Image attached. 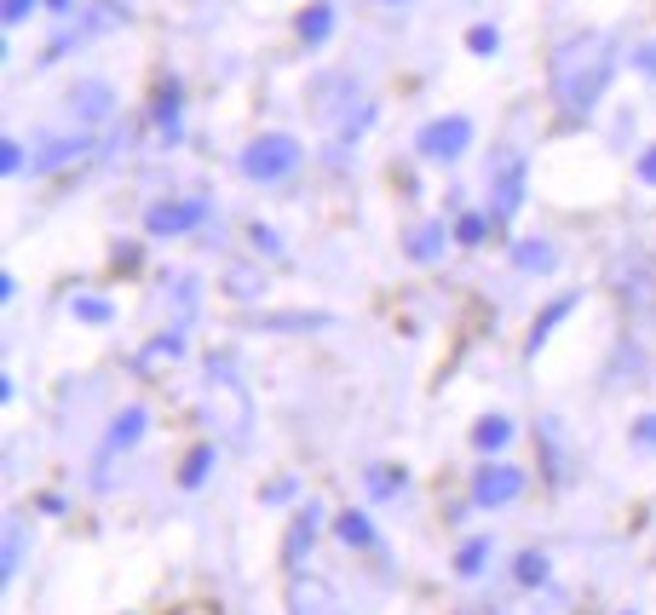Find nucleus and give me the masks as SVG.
<instances>
[{
	"label": "nucleus",
	"mask_w": 656,
	"mask_h": 615,
	"mask_svg": "<svg viewBox=\"0 0 656 615\" xmlns=\"http://www.w3.org/2000/svg\"><path fill=\"white\" fill-rule=\"evenodd\" d=\"M639 179H645V184H656V144L645 150V156H639Z\"/></svg>",
	"instance_id": "34"
},
{
	"label": "nucleus",
	"mask_w": 656,
	"mask_h": 615,
	"mask_svg": "<svg viewBox=\"0 0 656 615\" xmlns=\"http://www.w3.org/2000/svg\"><path fill=\"white\" fill-rule=\"evenodd\" d=\"M311 529H317V512H300V524H294V535H288V564H300V558H305Z\"/></svg>",
	"instance_id": "17"
},
{
	"label": "nucleus",
	"mask_w": 656,
	"mask_h": 615,
	"mask_svg": "<svg viewBox=\"0 0 656 615\" xmlns=\"http://www.w3.org/2000/svg\"><path fill=\"white\" fill-rule=\"evenodd\" d=\"M472 144V121L467 115H444V121H432L421 133V150L426 156H438V161H449V156H461Z\"/></svg>",
	"instance_id": "5"
},
{
	"label": "nucleus",
	"mask_w": 656,
	"mask_h": 615,
	"mask_svg": "<svg viewBox=\"0 0 656 615\" xmlns=\"http://www.w3.org/2000/svg\"><path fill=\"white\" fill-rule=\"evenodd\" d=\"M513 259H518V271H553V265H559L553 242H518Z\"/></svg>",
	"instance_id": "12"
},
{
	"label": "nucleus",
	"mask_w": 656,
	"mask_h": 615,
	"mask_svg": "<svg viewBox=\"0 0 656 615\" xmlns=\"http://www.w3.org/2000/svg\"><path fill=\"white\" fill-rule=\"evenodd\" d=\"M208 466H213V449H190V460L179 466V483H185V489H196V483L208 478Z\"/></svg>",
	"instance_id": "18"
},
{
	"label": "nucleus",
	"mask_w": 656,
	"mask_h": 615,
	"mask_svg": "<svg viewBox=\"0 0 656 615\" xmlns=\"http://www.w3.org/2000/svg\"><path fill=\"white\" fill-rule=\"evenodd\" d=\"M47 6H52V12H64V6H70V0H47Z\"/></svg>",
	"instance_id": "36"
},
{
	"label": "nucleus",
	"mask_w": 656,
	"mask_h": 615,
	"mask_svg": "<svg viewBox=\"0 0 656 615\" xmlns=\"http://www.w3.org/2000/svg\"><path fill=\"white\" fill-rule=\"evenodd\" d=\"M455 236H461V242H484V219H478V213H461V225H455Z\"/></svg>",
	"instance_id": "27"
},
{
	"label": "nucleus",
	"mask_w": 656,
	"mask_h": 615,
	"mask_svg": "<svg viewBox=\"0 0 656 615\" xmlns=\"http://www.w3.org/2000/svg\"><path fill=\"white\" fill-rule=\"evenodd\" d=\"M633 443H639V449H645V443H651V449H656V414H645V420H639V426H633Z\"/></svg>",
	"instance_id": "29"
},
{
	"label": "nucleus",
	"mask_w": 656,
	"mask_h": 615,
	"mask_svg": "<svg viewBox=\"0 0 656 615\" xmlns=\"http://www.w3.org/2000/svg\"><path fill=\"white\" fill-rule=\"evenodd\" d=\"M150 236H185V230L202 225V202H156L144 213Z\"/></svg>",
	"instance_id": "6"
},
{
	"label": "nucleus",
	"mask_w": 656,
	"mask_h": 615,
	"mask_svg": "<svg viewBox=\"0 0 656 615\" xmlns=\"http://www.w3.org/2000/svg\"><path fill=\"white\" fill-rule=\"evenodd\" d=\"M472 443H478V449H507V443H513V420H507V414H484V420H478V432H472Z\"/></svg>",
	"instance_id": "11"
},
{
	"label": "nucleus",
	"mask_w": 656,
	"mask_h": 615,
	"mask_svg": "<svg viewBox=\"0 0 656 615\" xmlns=\"http://www.w3.org/2000/svg\"><path fill=\"white\" fill-rule=\"evenodd\" d=\"M294 615H340V604H334V593H328V587H317V581H300V587H294Z\"/></svg>",
	"instance_id": "9"
},
{
	"label": "nucleus",
	"mask_w": 656,
	"mask_h": 615,
	"mask_svg": "<svg viewBox=\"0 0 656 615\" xmlns=\"http://www.w3.org/2000/svg\"><path fill=\"white\" fill-rule=\"evenodd\" d=\"M633 64H639V75H656V41L639 46V52H633Z\"/></svg>",
	"instance_id": "31"
},
{
	"label": "nucleus",
	"mask_w": 656,
	"mask_h": 615,
	"mask_svg": "<svg viewBox=\"0 0 656 615\" xmlns=\"http://www.w3.org/2000/svg\"><path fill=\"white\" fill-rule=\"evenodd\" d=\"M398 466H375V472H369V495H375V501H386V495H398Z\"/></svg>",
	"instance_id": "21"
},
{
	"label": "nucleus",
	"mask_w": 656,
	"mask_h": 615,
	"mask_svg": "<svg viewBox=\"0 0 656 615\" xmlns=\"http://www.w3.org/2000/svg\"><path fill=\"white\" fill-rule=\"evenodd\" d=\"M173 351H185V334H162V340H150L139 363H162V357H173Z\"/></svg>",
	"instance_id": "24"
},
{
	"label": "nucleus",
	"mask_w": 656,
	"mask_h": 615,
	"mask_svg": "<svg viewBox=\"0 0 656 615\" xmlns=\"http://www.w3.org/2000/svg\"><path fill=\"white\" fill-rule=\"evenodd\" d=\"M328 29H334V6H328V0H317V6H305L300 12V41L305 46L328 41Z\"/></svg>",
	"instance_id": "10"
},
{
	"label": "nucleus",
	"mask_w": 656,
	"mask_h": 615,
	"mask_svg": "<svg viewBox=\"0 0 656 615\" xmlns=\"http://www.w3.org/2000/svg\"><path fill=\"white\" fill-rule=\"evenodd\" d=\"M409 253H415V259H426V265H432V259L444 253V225H421V230H415V236H409Z\"/></svg>",
	"instance_id": "15"
},
{
	"label": "nucleus",
	"mask_w": 656,
	"mask_h": 615,
	"mask_svg": "<svg viewBox=\"0 0 656 615\" xmlns=\"http://www.w3.org/2000/svg\"><path fill=\"white\" fill-rule=\"evenodd\" d=\"M472 52H495V29H490V23H478V29H472Z\"/></svg>",
	"instance_id": "32"
},
{
	"label": "nucleus",
	"mask_w": 656,
	"mask_h": 615,
	"mask_svg": "<svg viewBox=\"0 0 656 615\" xmlns=\"http://www.w3.org/2000/svg\"><path fill=\"white\" fill-rule=\"evenodd\" d=\"M156 121H162L167 133L179 127V87H173V81H167V87H162V98H156Z\"/></svg>",
	"instance_id": "23"
},
{
	"label": "nucleus",
	"mask_w": 656,
	"mask_h": 615,
	"mask_svg": "<svg viewBox=\"0 0 656 615\" xmlns=\"http://www.w3.org/2000/svg\"><path fill=\"white\" fill-rule=\"evenodd\" d=\"M70 110H75V121H104V115H110V87L81 81V87L70 92Z\"/></svg>",
	"instance_id": "7"
},
{
	"label": "nucleus",
	"mask_w": 656,
	"mask_h": 615,
	"mask_svg": "<svg viewBox=\"0 0 656 615\" xmlns=\"http://www.w3.org/2000/svg\"><path fill=\"white\" fill-rule=\"evenodd\" d=\"M265 501L277 506V501H294V483H271V489H265Z\"/></svg>",
	"instance_id": "35"
},
{
	"label": "nucleus",
	"mask_w": 656,
	"mask_h": 615,
	"mask_svg": "<svg viewBox=\"0 0 656 615\" xmlns=\"http://www.w3.org/2000/svg\"><path fill=\"white\" fill-rule=\"evenodd\" d=\"M300 167V144L288 133H265V138H254L248 150H242V173L248 179H259V184H277V179H288Z\"/></svg>",
	"instance_id": "3"
},
{
	"label": "nucleus",
	"mask_w": 656,
	"mask_h": 615,
	"mask_svg": "<svg viewBox=\"0 0 656 615\" xmlns=\"http://www.w3.org/2000/svg\"><path fill=\"white\" fill-rule=\"evenodd\" d=\"M87 150V138H52L47 150H41V167H64V161H75Z\"/></svg>",
	"instance_id": "16"
},
{
	"label": "nucleus",
	"mask_w": 656,
	"mask_h": 615,
	"mask_svg": "<svg viewBox=\"0 0 656 615\" xmlns=\"http://www.w3.org/2000/svg\"><path fill=\"white\" fill-rule=\"evenodd\" d=\"M317 115L334 121V133H340V138H357L369 121H375V104L357 92L352 75H328L323 87H317Z\"/></svg>",
	"instance_id": "2"
},
{
	"label": "nucleus",
	"mask_w": 656,
	"mask_h": 615,
	"mask_svg": "<svg viewBox=\"0 0 656 615\" xmlns=\"http://www.w3.org/2000/svg\"><path fill=\"white\" fill-rule=\"evenodd\" d=\"M518 489H524V472L490 460V466H478V478H472V501L478 506H507V501H518Z\"/></svg>",
	"instance_id": "4"
},
{
	"label": "nucleus",
	"mask_w": 656,
	"mask_h": 615,
	"mask_svg": "<svg viewBox=\"0 0 656 615\" xmlns=\"http://www.w3.org/2000/svg\"><path fill=\"white\" fill-rule=\"evenodd\" d=\"M570 305H576V299H559V305H547V311L536 317V334H530V345H541V340H547V334H553V328L564 322V311H570Z\"/></svg>",
	"instance_id": "20"
},
{
	"label": "nucleus",
	"mask_w": 656,
	"mask_h": 615,
	"mask_svg": "<svg viewBox=\"0 0 656 615\" xmlns=\"http://www.w3.org/2000/svg\"><path fill=\"white\" fill-rule=\"evenodd\" d=\"M518 581H524V587L547 581V558H541V552H524V558H518Z\"/></svg>",
	"instance_id": "25"
},
{
	"label": "nucleus",
	"mask_w": 656,
	"mask_h": 615,
	"mask_svg": "<svg viewBox=\"0 0 656 615\" xmlns=\"http://www.w3.org/2000/svg\"><path fill=\"white\" fill-rule=\"evenodd\" d=\"M29 6H35V0H0V18H6V23H24Z\"/></svg>",
	"instance_id": "28"
},
{
	"label": "nucleus",
	"mask_w": 656,
	"mask_h": 615,
	"mask_svg": "<svg viewBox=\"0 0 656 615\" xmlns=\"http://www.w3.org/2000/svg\"><path fill=\"white\" fill-rule=\"evenodd\" d=\"M24 167V150L18 144H0V173H18Z\"/></svg>",
	"instance_id": "30"
},
{
	"label": "nucleus",
	"mask_w": 656,
	"mask_h": 615,
	"mask_svg": "<svg viewBox=\"0 0 656 615\" xmlns=\"http://www.w3.org/2000/svg\"><path fill=\"white\" fill-rule=\"evenodd\" d=\"M18 558H24V524L12 518V524H6V558H0V570L12 575V570H18Z\"/></svg>",
	"instance_id": "22"
},
{
	"label": "nucleus",
	"mask_w": 656,
	"mask_h": 615,
	"mask_svg": "<svg viewBox=\"0 0 656 615\" xmlns=\"http://www.w3.org/2000/svg\"><path fill=\"white\" fill-rule=\"evenodd\" d=\"M524 196V161H507V173L495 179V219H513Z\"/></svg>",
	"instance_id": "8"
},
{
	"label": "nucleus",
	"mask_w": 656,
	"mask_h": 615,
	"mask_svg": "<svg viewBox=\"0 0 656 615\" xmlns=\"http://www.w3.org/2000/svg\"><path fill=\"white\" fill-rule=\"evenodd\" d=\"M616 69V46L610 35H576L553 52V98L564 104V115H587L599 104V92L610 87Z\"/></svg>",
	"instance_id": "1"
},
{
	"label": "nucleus",
	"mask_w": 656,
	"mask_h": 615,
	"mask_svg": "<svg viewBox=\"0 0 656 615\" xmlns=\"http://www.w3.org/2000/svg\"><path fill=\"white\" fill-rule=\"evenodd\" d=\"M340 541L346 547H375V524L363 512H340Z\"/></svg>",
	"instance_id": "14"
},
{
	"label": "nucleus",
	"mask_w": 656,
	"mask_h": 615,
	"mask_svg": "<svg viewBox=\"0 0 656 615\" xmlns=\"http://www.w3.org/2000/svg\"><path fill=\"white\" fill-rule=\"evenodd\" d=\"M144 437V409H121L116 426H110V449H133Z\"/></svg>",
	"instance_id": "13"
},
{
	"label": "nucleus",
	"mask_w": 656,
	"mask_h": 615,
	"mask_svg": "<svg viewBox=\"0 0 656 615\" xmlns=\"http://www.w3.org/2000/svg\"><path fill=\"white\" fill-rule=\"evenodd\" d=\"M484 558H490V541H467V547L455 552V570H461V575H478V570H484Z\"/></svg>",
	"instance_id": "19"
},
{
	"label": "nucleus",
	"mask_w": 656,
	"mask_h": 615,
	"mask_svg": "<svg viewBox=\"0 0 656 615\" xmlns=\"http://www.w3.org/2000/svg\"><path fill=\"white\" fill-rule=\"evenodd\" d=\"M254 242H259V253H282V242H277L265 225H254Z\"/></svg>",
	"instance_id": "33"
},
{
	"label": "nucleus",
	"mask_w": 656,
	"mask_h": 615,
	"mask_svg": "<svg viewBox=\"0 0 656 615\" xmlns=\"http://www.w3.org/2000/svg\"><path fill=\"white\" fill-rule=\"evenodd\" d=\"M75 317L81 322H110V299H93V294L75 299Z\"/></svg>",
	"instance_id": "26"
}]
</instances>
